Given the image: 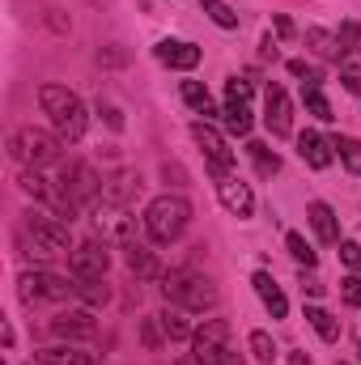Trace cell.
I'll return each instance as SVG.
<instances>
[{
    "label": "cell",
    "instance_id": "cell-17",
    "mask_svg": "<svg viewBox=\"0 0 361 365\" xmlns=\"http://www.w3.org/2000/svg\"><path fill=\"white\" fill-rule=\"evenodd\" d=\"M306 217H310V230L319 234V242H327V247L345 242V238H340V221H336L332 204H323V200H310V204H306Z\"/></svg>",
    "mask_w": 361,
    "mask_h": 365
},
{
    "label": "cell",
    "instance_id": "cell-28",
    "mask_svg": "<svg viewBox=\"0 0 361 365\" xmlns=\"http://www.w3.org/2000/svg\"><path fill=\"white\" fill-rule=\"evenodd\" d=\"M247 349H251V357L260 365H272L280 357V353H276V340H272L268 331H251V336H247Z\"/></svg>",
    "mask_w": 361,
    "mask_h": 365
},
{
    "label": "cell",
    "instance_id": "cell-4",
    "mask_svg": "<svg viewBox=\"0 0 361 365\" xmlns=\"http://www.w3.org/2000/svg\"><path fill=\"white\" fill-rule=\"evenodd\" d=\"M187 225H191V204L183 200V195H158V200H149V208H145V230H149V238L158 242V247H171V242H179L183 234H187Z\"/></svg>",
    "mask_w": 361,
    "mask_h": 365
},
{
    "label": "cell",
    "instance_id": "cell-24",
    "mask_svg": "<svg viewBox=\"0 0 361 365\" xmlns=\"http://www.w3.org/2000/svg\"><path fill=\"white\" fill-rule=\"evenodd\" d=\"M179 93H183V102H187L195 115H217V106H213V93L204 90L200 81H183V90H179Z\"/></svg>",
    "mask_w": 361,
    "mask_h": 365
},
{
    "label": "cell",
    "instance_id": "cell-8",
    "mask_svg": "<svg viewBox=\"0 0 361 365\" xmlns=\"http://www.w3.org/2000/svg\"><path fill=\"white\" fill-rule=\"evenodd\" d=\"M230 349V323L225 319H204V327L191 336V357L200 365H213Z\"/></svg>",
    "mask_w": 361,
    "mask_h": 365
},
{
    "label": "cell",
    "instance_id": "cell-42",
    "mask_svg": "<svg viewBox=\"0 0 361 365\" xmlns=\"http://www.w3.org/2000/svg\"><path fill=\"white\" fill-rule=\"evenodd\" d=\"M162 175H166V182L175 179V187H183V182H187V175H183V166H171V162L162 166Z\"/></svg>",
    "mask_w": 361,
    "mask_h": 365
},
{
    "label": "cell",
    "instance_id": "cell-34",
    "mask_svg": "<svg viewBox=\"0 0 361 365\" xmlns=\"http://www.w3.org/2000/svg\"><path fill=\"white\" fill-rule=\"evenodd\" d=\"M340 43H345V51L361 56V21H340Z\"/></svg>",
    "mask_w": 361,
    "mask_h": 365
},
{
    "label": "cell",
    "instance_id": "cell-16",
    "mask_svg": "<svg viewBox=\"0 0 361 365\" xmlns=\"http://www.w3.org/2000/svg\"><path fill=\"white\" fill-rule=\"evenodd\" d=\"M298 153H302V162H306L310 170H327L332 158H336V145H332L327 136H319V132H302V136H298Z\"/></svg>",
    "mask_w": 361,
    "mask_h": 365
},
{
    "label": "cell",
    "instance_id": "cell-5",
    "mask_svg": "<svg viewBox=\"0 0 361 365\" xmlns=\"http://www.w3.org/2000/svg\"><path fill=\"white\" fill-rule=\"evenodd\" d=\"M60 149H64L60 132L21 128V132L13 136V158H21V162H30V166H51V162H60Z\"/></svg>",
    "mask_w": 361,
    "mask_h": 365
},
{
    "label": "cell",
    "instance_id": "cell-35",
    "mask_svg": "<svg viewBox=\"0 0 361 365\" xmlns=\"http://www.w3.org/2000/svg\"><path fill=\"white\" fill-rule=\"evenodd\" d=\"M340 297L361 310V276H345V280H340Z\"/></svg>",
    "mask_w": 361,
    "mask_h": 365
},
{
    "label": "cell",
    "instance_id": "cell-12",
    "mask_svg": "<svg viewBox=\"0 0 361 365\" xmlns=\"http://www.w3.org/2000/svg\"><path fill=\"white\" fill-rule=\"evenodd\" d=\"M141 187H145V179L136 175V170H119L111 182H102V204L106 208H128V204H136V195H141Z\"/></svg>",
    "mask_w": 361,
    "mask_h": 365
},
{
    "label": "cell",
    "instance_id": "cell-29",
    "mask_svg": "<svg viewBox=\"0 0 361 365\" xmlns=\"http://www.w3.org/2000/svg\"><path fill=\"white\" fill-rule=\"evenodd\" d=\"M302 102H306V110H310L315 119H323V123H332V119H336V115H332V102L323 98L319 86H302Z\"/></svg>",
    "mask_w": 361,
    "mask_h": 365
},
{
    "label": "cell",
    "instance_id": "cell-44",
    "mask_svg": "<svg viewBox=\"0 0 361 365\" xmlns=\"http://www.w3.org/2000/svg\"><path fill=\"white\" fill-rule=\"evenodd\" d=\"M260 56H264V60H272V64H276V56H280V51H276V43H272V34H268V38H264V43H260Z\"/></svg>",
    "mask_w": 361,
    "mask_h": 365
},
{
    "label": "cell",
    "instance_id": "cell-27",
    "mask_svg": "<svg viewBox=\"0 0 361 365\" xmlns=\"http://www.w3.org/2000/svg\"><path fill=\"white\" fill-rule=\"evenodd\" d=\"M247 153H251V162H255V170H260L264 179H272V175L280 170V158L272 153V149L264 145V140H251V145H247Z\"/></svg>",
    "mask_w": 361,
    "mask_h": 365
},
{
    "label": "cell",
    "instance_id": "cell-21",
    "mask_svg": "<svg viewBox=\"0 0 361 365\" xmlns=\"http://www.w3.org/2000/svg\"><path fill=\"white\" fill-rule=\"evenodd\" d=\"M251 128H255L251 106H247V102L225 98V132H230V136H251Z\"/></svg>",
    "mask_w": 361,
    "mask_h": 365
},
{
    "label": "cell",
    "instance_id": "cell-47",
    "mask_svg": "<svg viewBox=\"0 0 361 365\" xmlns=\"http://www.w3.org/2000/svg\"><path fill=\"white\" fill-rule=\"evenodd\" d=\"M336 365H349V361H336Z\"/></svg>",
    "mask_w": 361,
    "mask_h": 365
},
{
    "label": "cell",
    "instance_id": "cell-7",
    "mask_svg": "<svg viewBox=\"0 0 361 365\" xmlns=\"http://www.w3.org/2000/svg\"><path fill=\"white\" fill-rule=\"evenodd\" d=\"M191 136H195V145L204 149V158H208V170H213V179H225V175H234V149L225 145V136L213 128V123H204V119H195L191 123Z\"/></svg>",
    "mask_w": 361,
    "mask_h": 365
},
{
    "label": "cell",
    "instance_id": "cell-20",
    "mask_svg": "<svg viewBox=\"0 0 361 365\" xmlns=\"http://www.w3.org/2000/svg\"><path fill=\"white\" fill-rule=\"evenodd\" d=\"M251 284H255V293H260V302L268 306L272 319H285V314H289V302H285L280 284L272 280V272H255V276H251Z\"/></svg>",
    "mask_w": 361,
    "mask_h": 365
},
{
    "label": "cell",
    "instance_id": "cell-30",
    "mask_svg": "<svg viewBox=\"0 0 361 365\" xmlns=\"http://www.w3.org/2000/svg\"><path fill=\"white\" fill-rule=\"evenodd\" d=\"M77 297L90 302V306H106V302H111V284H106V276H102V280H77Z\"/></svg>",
    "mask_w": 361,
    "mask_h": 365
},
{
    "label": "cell",
    "instance_id": "cell-13",
    "mask_svg": "<svg viewBox=\"0 0 361 365\" xmlns=\"http://www.w3.org/2000/svg\"><path fill=\"white\" fill-rule=\"evenodd\" d=\"M217 200L225 204V212H234V217H251L255 212V195H251V187L243 179H234V175H225V179H217Z\"/></svg>",
    "mask_w": 361,
    "mask_h": 365
},
{
    "label": "cell",
    "instance_id": "cell-37",
    "mask_svg": "<svg viewBox=\"0 0 361 365\" xmlns=\"http://www.w3.org/2000/svg\"><path fill=\"white\" fill-rule=\"evenodd\" d=\"M98 110L106 115V128H111V132H123V115H119L115 102H98Z\"/></svg>",
    "mask_w": 361,
    "mask_h": 365
},
{
    "label": "cell",
    "instance_id": "cell-46",
    "mask_svg": "<svg viewBox=\"0 0 361 365\" xmlns=\"http://www.w3.org/2000/svg\"><path fill=\"white\" fill-rule=\"evenodd\" d=\"M175 365H200V361H195V357H179Z\"/></svg>",
    "mask_w": 361,
    "mask_h": 365
},
{
    "label": "cell",
    "instance_id": "cell-39",
    "mask_svg": "<svg viewBox=\"0 0 361 365\" xmlns=\"http://www.w3.org/2000/svg\"><path fill=\"white\" fill-rule=\"evenodd\" d=\"M323 289H327V284H323L319 276H302V293H310V297H323Z\"/></svg>",
    "mask_w": 361,
    "mask_h": 365
},
{
    "label": "cell",
    "instance_id": "cell-19",
    "mask_svg": "<svg viewBox=\"0 0 361 365\" xmlns=\"http://www.w3.org/2000/svg\"><path fill=\"white\" fill-rule=\"evenodd\" d=\"M123 264L132 268V276H141V280H153V276L166 272V268L158 264V255H153L149 247H141V242H128V247H123Z\"/></svg>",
    "mask_w": 361,
    "mask_h": 365
},
{
    "label": "cell",
    "instance_id": "cell-43",
    "mask_svg": "<svg viewBox=\"0 0 361 365\" xmlns=\"http://www.w3.org/2000/svg\"><path fill=\"white\" fill-rule=\"evenodd\" d=\"M213 365H247V361H243V353H234V349H225V353H221V357H217Z\"/></svg>",
    "mask_w": 361,
    "mask_h": 365
},
{
    "label": "cell",
    "instance_id": "cell-32",
    "mask_svg": "<svg viewBox=\"0 0 361 365\" xmlns=\"http://www.w3.org/2000/svg\"><path fill=\"white\" fill-rule=\"evenodd\" d=\"M204 13L213 17V26H221V30H238V13H234L225 0H204Z\"/></svg>",
    "mask_w": 361,
    "mask_h": 365
},
{
    "label": "cell",
    "instance_id": "cell-6",
    "mask_svg": "<svg viewBox=\"0 0 361 365\" xmlns=\"http://www.w3.org/2000/svg\"><path fill=\"white\" fill-rule=\"evenodd\" d=\"M17 293H21L26 306H39V302H64L68 293H77V280L56 276V272H39V268H34V272H21Z\"/></svg>",
    "mask_w": 361,
    "mask_h": 365
},
{
    "label": "cell",
    "instance_id": "cell-9",
    "mask_svg": "<svg viewBox=\"0 0 361 365\" xmlns=\"http://www.w3.org/2000/svg\"><path fill=\"white\" fill-rule=\"evenodd\" d=\"M60 187L77 200V208H86L90 200L102 195V182H98V175H93L86 162H64L60 166Z\"/></svg>",
    "mask_w": 361,
    "mask_h": 365
},
{
    "label": "cell",
    "instance_id": "cell-45",
    "mask_svg": "<svg viewBox=\"0 0 361 365\" xmlns=\"http://www.w3.org/2000/svg\"><path fill=\"white\" fill-rule=\"evenodd\" d=\"M289 365H310V357H306V353H293V357H289Z\"/></svg>",
    "mask_w": 361,
    "mask_h": 365
},
{
    "label": "cell",
    "instance_id": "cell-15",
    "mask_svg": "<svg viewBox=\"0 0 361 365\" xmlns=\"http://www.w3.org/2000/svg\"><path fill=\"white\" fill-rule=\"evenodd\" d=\"M51 336H60V340H93V336H98V319H93L90 310L56 314V319H51Z\"/></svg>",
    "mask_w": 361,
    "mask_h": 365
},
{
    "label": "cell",
    "instance_id": "cell-26",
    "mask_svg": "<svg viewBox=\"0 0 361 365\" xmlns=\"http://www.w3.org/2000/svg\"><path fill=\"white\" fill-rule=\"evenodd\" d=\"M332 145H336V158L345 162V170L361 179V140H353V136H336Z\"/></svg>",
    "mask_w": 361,
    "mask_h": 365
},
{
    "label": "cell",
    "instance_id": "cell-22",
    "mask_svg": "<svg viewBox=\"0 0 361 365\" xmlns=\"http://www.w3.org/2000/svg\"><path fill=\"white\" fill-rule=\"evenodd\" d=\"M306 323L319 331V340H323V344H336V340H340V319H336V314H327L323 306H306Z\"/></svg>",
    "mask_w": 361,
    "mask_h": 365
},
{
    "label": "cell",
    "instance_id": "cell-31",
    "mask_svg": "<svg viewBox=\"0 0 361 365\" xmlns=\"http://www.w3.org/2000/svg\"><path fill=\"white\" fill-rule=\"evenodd\" d=\"M162 319V331H166V340H191L195 331H191V323L183 319V310H166V314H158Z\"/></svg>",
    "mask_w": 361,
    "mask_h": 365
},
{
    "label": "cell",
    "instance_id": "cell-23",
    "mask_svg": "<svg viewBox=\"0 0 361 365\" xmlns=\"http://www.w3.org/2000/svg\"><path fill=\"white\" fill-rule=\"evenodd\" d=\"M43 365H93V353H81V349H68V344H56V349H43L39 353Z\"/></svg>",
    "mask_w": 361,
    "mask_h": 365
},
{
    "label": "cell",
    "instance_id": "cell-25",
    "mask_svg": "<svg viewBox=\"0 0 361 365\" xmlns=\"http://www.w3.org/2000/svg\"><path fill=\"white\" fill-rule=\"evenodd\" d=\"M17 187H21L26 195H34V200H43V204H47V200H51V187H56V182L43 179V175H39V166H30V170H21V175H17Z\"/></svg>",
    "mask_w": 361,
    "mask_h": 365
},
{
    "label": "cell",
    "instance_id": "cell-36",
    "mask_svg": "<svg viewBox=\"0 0 361 365\" xmlns=\"http://www.w3.org/2000/svg\"><path fill=\"white\" fill-rule=\"evenodd\" d=\"M340 259L353 268V272H361V242H353V238H345L340 242Z\"/></svg>",
    "mask_w": 361,
    "mask_h": 365
},
{
    "label": "cell",
    "instance_id": "cell-18",
    "mask_svg": "<svg viewBox=\"0 0 361 365\" xmlns=\"http://www.w3.org/2000/svg\"><path fill=\"white\" fill-rule=\"evenodd\" d=\"M306 47L319 56V60H327V64H345V43H340V34H332V30H323V26H310L306 30Z\"/></svg>",
    "mask_w": 361,
    "mask_h": 365
},
{
    "label": "cell",
    "instance_id": "cell-41",
    "mask_svg": "<svg viewBox=\"0 0 361 365\" xmlns=\"http://www.w3.org/2000/svg\"><path fill=\"white\" fill-rule=\"evenodd\" d=\"M340 81H345V90H349V93H361V73H349V68H345V73H340Z\"/></svg>",
    "mask_w": 361,
    "mask_h": 365
},
{
    "label": "cell",
    "instance_id": "cell-1",
    "mask_svg": "<svg viewBox=\"0 0 361 365\" xmlns=\"http://www.w3.org/2000/svg\"><path fill=\"white\" fill-rule=\"evenodd\" d=\"M17 247L30 259H56V255H73V238H68V221H60L47 208H26L21 225H17Z\"/></svg>",
    "mask_w": 361,
    "mask_h": 365
},
{
    "label": "cell",
    "instance_id": "cell-10",
    "mask_svg": "<svg viewBox=\"0 0 361 365\" xmlns=\"http://www.w3.org/2000/svg\"><path fill=\"white\" fill-rule=\"evenodd\" d=\"M111 268V251L102 242H81L73 255H68V272L73 280H102Z\"/></svg>",
    "mask_w": 361,
    "mask_h": 365
},
{
    "label": "cell",
    "instance_id": "cell-11",
    "mask_svg": "<svg viewBox=\"0 0 361 365\" xmlns=\"http://www.w3.org/2000/svg\"><path fill=\"white\" fill-rule=\"evenodd\" d=\"M264 128L272 136H289L293 132V106H289V93L280 90L276 81L268 86V98H264Z\"/></svg>",
    "mask_w": 361,
    "mask_h": 365
},
{
    "label": "cell",
    "instance_id": "cell-38",
    "mask_svg": "<svg viewBox=\"0 0 361 365\" xmlns=\"http://www.w3.org/2000/svg\"><path fill=\"white\" fill-rule=\"evenodd\" d=\"M162 336H166V331H158V323H149V319L141 323V340H145V349H162Z\"/></svg>",
    "mask_w": 361,
    "mask_h": 365
},
{
    "label": "cell",
    "instance_id": "cell-40",
    "mask_svg": "<svg viewBox=\"0 0 361 365\" xmlns=\"http://www.w3.org/2000/svg\"><path fill=\"white\" fill-rule=\"evenodd\" d=\"M272 26H276V34H280V38H293V21H289L285 13H276V17H272Z\"/></svg>",
    "mask_w": 361,
    "mask_h": 365
},
{
    "label": "cell",
    "instance_id": "cell-3",
    "mask_svg": "<svg viewBox=\"0 0 361 365\" xmlns=\"http://www.w3.org/2000/svg\"><path fill=\"white\" fill-rule=\"evenodd\" d=\"M39 106L51 115V123H56V132H60L64 145H77V140L86 136L90 115H86L81 98L73 90H64V86H43V90H39Z\"/></svg>",
    "mask_w": 361,
    "mask_h": 365
},
{
    "label": "cell",
    "instance_id": "cell-2",
    "mask_svg": "<svg viewBox=\"0 0 361 365\" xmlns=\"http://www.w3.org/2000/svg\"><path fill=\"white\" fill-rule=\"evenodd\" d=\"M162 293H166V302H171V306L191 310V314L217 310V302H221L217 284H213L208 276L191 272V268H166V272H162Z\"/></svg>",
    "mask_w": 361,
    "mask_h": 365
},
{
    "label": "cell",
    "instance_id": "cell-33",
    "mask_svg": "<svg viewBox=\"0 0 361 365\" xmlns=\"http://www.w3.org/2000/svg\"><path fill=\"white\" fill-rule=\"evenodd\" d=\"M285 247H289V255L302 264V268H315V251H310V242L293 230V234H285Z\"/></svg>",
    "mask_w": 361,
    "mask_h": 365
},
{
    "label": "cell",
    "instance_id": "cell-14",
    "mask_svg": "<svg viewBox=\"0 0 361 365\" xmlns=\"http://www.w3.org/2000/svg\"><path fill=\"white\" fill-rule=\"evenodd\" d=\"M153 56H158L166 68H179V73H191V68L204 60V51H200L195 43H183V38H162V43L153 47Z\"/></svg>",
    "mask_w": 361,
    "mask_h": 365
}]
</instances>
